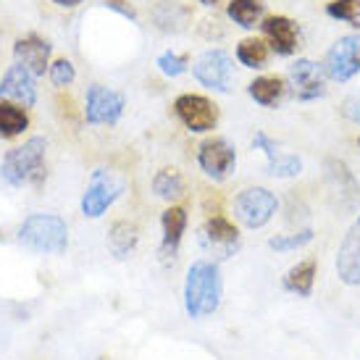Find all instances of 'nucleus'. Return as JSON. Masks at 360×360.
Wrapping results in <instances>:
<instances>
[{
  "label": "nucleus",
  "instance_id": "f257e3e1",
  "mask_svg": "<svg viewBox=\"0 0 360 360\" xmlns=\"http://www.w3.org/2000/svg\"><path fill=\"white\" fill-rule=\"evenodd\" d=\"M224 279L216 260H195L184 279V310L192 321H202L221 308Z\"/></svg>",
  "mask_w": 360,
  "mask_h": 360
},
{
  "label": "nucleus",
  "instance_id": "f03ea898",
  "mask_svg": "<svg viewBox=\"0 0 360 360\" xmlns=\"http://www.w3.org/2000/svg\"><path fill=\"white\" fill-rule=\"evenodd\" d=\"M45 150L48 140L45 137H30V140L6 153L0 163V179L8 187H24V184H40L45 176Z\"/></svg>",
  "mask_w": 360,
  "mask_h": 360
},
{
  "label": "nucleus",
  "instance_id": "7ed1b4c3",
  "mask_svg": "<svg viewBox=\"0 0 360 360\" xmlns=\"http://www.w3.org/2000/svg\"><path fill=\"white\" fill-rule=\"evenodd\" d=\"M19 242L34 252L60 255L69 248V226L56 213H32L19 226Z\"/></svg>",
  "mask_w": 360,
  "mask_h": 360
},
{
  "label": "nucleus",
  "instance_id": "20e7f679",
  "mask_svg": "<svg viewBox=\"0 0 360 360\" xmlns=\"http://www.w3.org/2000/svg\"><path fill=\"white\" fill-rule=\"evenodd\" d=\"M279 210V198L266 187H248L234 198V219L248 229H263Z\"/></svg>",
  "mask_w": 360,
  "mask_h": 360
},
{
  "label": "nucleus",
  "instance_id": "39448f33",
  "mask_svg": "<svg viewBox=\"0 0 360 360\" xmlns=\"http://www.w3.org/2000/svg\"><path fill=\"white\" fill-rule=\"evenodd\" d=\"M127 190V181L116 176L108 169H95L90 176V184L82 195V213L87 219H101L103 213L121 198V192Z\"/></svg>",
  "mask_w": 360,
  "mask_h": 360
},
{
  "label": "nucleus",
  "instance_id": "423d86ee",
  "mask_svg": "<svg viewBox=\"0 0 360 360\" xmlns=\"http://www.w3.org/2000/svg\"><path fill=\"white\" fill-rule=\"evenodd\" d=\"M192 74L202 87L216 92H229L234 84V58L221 48H210L192 63Z\"/></svg>",
  "mask_w": 360,
  "mask_h": 360
},
{
  "label": "nucleus",
  "instance_id": "0eeeda50",
  "mask_svg": "<svg viewBox=\"0 0 360 360\" xmlns=\"http://www.w3.org/2000/svg\"><path fill=\"white\" fill-rule=\"evenodd\" d=\"M323 171H326V190H329V198L334 200V205L345 213H355L360 205V184L355 179V174L350 171V166L345 160L329 158Z\"/></svg>",
  "mask_w": 360,
  "mask_h": 360
},
{
  "label": "nucleus",
  "instance_id": "6e6552de",
  "mask_svg": "<svg viewBox=\"0 0 360 360\" xmlns=\"http://www.w3.org/2000/svg\"><path fill=\"white\" fill-rule=\"evenodd\" d=\"M321 66L334 82H350L360 74V34H347L334 42Z\"/></svg>",
  "mask_w": 360,
  "mask_h": 360
},
{
  "label": "nucleus",
  "instance_id": "1a4fd4ad",
  "mask_svg": "<svg viewBox=\"0 0 360 360\" xmlns=\"http://www.w3.org/2000/svg\"><path fill=\"white\" fill-rule=\"evenodd\" d=\"M198 163L205 176L213 181H224L237 166V150L226 137H208L198 148Z\"/></svg>",
  "mask_w": 360,
  "mask_h": 360
},
{
  "label": "nucleus",
  "instance_id": "9d476101",
  "mask_svg": "<svg viewBox=\"0 0 360 360\" xmlns=\"http://www.w3.org/2000/svg\"><path fill=\"white\" fill-rule=\"evenodd\" d=\"M174 113L195 134H205V131L216 129V121H219V108L213 105V101H208L205 95H192V92L179 95L174 101Z\"/></svg>",
  "mask_w": 360,
  "mask_h": 360
},
{
  "label": "nucleus",
  "instance_id": "9b49d317",
  "mask_svg": "<svg viewBox=\"0 0 360 360\" xmlns=\"http://www.w3.org/2000/svg\"><path fill=\"white\" fill-rule=\"evenodd\" d=\"M124 108H127V101L124 95L110 87H103V84H92L87 90V103H84V119L87 124L98 127V124H108L113 127L116 121L124 116Z\"/></svg>",
  "mask_w": 360,
  "mask_h": 360
},
{
  "label": "nucleus",
  "instance_id": "f8f14e48",
  "mask_svg": "<svg viewBox=\"0 0 360 360\" xmlns=\"http://www.w3.org/2000/svg\"><path fill=\"white\" fill-rule=\"evenodd\" d=\"M252 148H255V150H263V155H266V174L274 176V179H292V176H300L302 174L300 155L284 153L279 148V142L271 140L266 131H255Z\"/></svg>",
  "mask_w": 360,
  "mask_h": 360
},
{
  "label": "nucleus",
  "instance_id": "ddd939ff",
  "mask_svg": "<svg viewBox=\"0 0 360 360\" xmlns=\"http://www.w3.org/2000/svg\"><path fill=\"white\" fill-rule=\"evenodd\" d=\"M200 240H202V248L208 252H213V255L221 260L231 258L242 245L240 229H237L226 216H213V219L205 221Z\"/></svg>",
  "mask_w": 360,
  "mask_h": 360
},
{
  "label": "nucleus",
  "instance_id": "4468645a",
  "mask_svg": "<svg viewBox=\"0 0 360 360\" xmlns=\"http://www.w3.org/2000/svg\"><path fill=\"white\" fill-rule=\"evenodd\" d=\"M290 87L297 101H316L326 95V71L321 63L310 58H297L290 66Z\"/></svg>",
  "mask_w": 360,
  "mask_h": 360
},
{
  "label": "nucleus",
  "instance_id": "2eb2a0df",
  "mask_svg": "<svg viewBox=\"0 0 360 360\" xmlns=\"http://www.w3.org/2000/svg\"><path fill=\"white\" fill-rule=\"evenodd\" d=\"M34 74L27 71L24 66L13 63L3 79H0V101H8L13 105H24V108H32L37 103V84H34Z\"/></svg>",
  "mask_w": 360,
  "mask_h": 360
},
{
  "label": "nucleus",
  "instance_id": "dca6fc26",
  "mask_svg": "<svg viewBox=\"0 0 360 360\" xmlns=\"http://www.w3.org/2000/svg\"><path fill=\"white\" fill-rule=\"evenodd\" d=\"M337 276L345 287H360V213L337 250Z\"/></svg>",
  "mask_w": 360,
  "mask_h": 360
},
{
  "label": "nucleus",
  "instance_id": "f3484780",
  "mask_svg": "<svg viewBox=\"0 0 360 360\" xmlns=\"http://www.w3.org/2000/svg\"><path fill=\"white\" fill-rule=\"evenodd\" d=\"M51 42L40 37V34H24L13 42V58L19 66H24L27 71H32L34 77H45V71H51Z\"/></svg>",
  "mask_w": 360,
  "mask_h": 360
},
{
  "label": "nucleus",
  "instance_id": "a211bd4d",
  "mask_svg": "<svg viewBox=\"0 0 360 360\" xmlns=\"http://www.w3.org/2000/svg\"><path fill=\"white\" fill-rule=\"evenodd\" d=\"M263 34L269 40L271 51L276 56H292L297 51V24L287 16H269V19L260 24Z\"/></svg>",
  "mask_w": 360,
  "mask_h": 360
},
{
  "label": "nucleus",
  "instance_id": "6ab92c4d",
  "mask_svg": "<svg viewBox=\"0 0 360 360\" xmlns=\"http://www.w3.org/2000/svg\"><path fill=\"white\" fill-rule=\"evenodd\" d=\"M184 229H187V210L179 208V205H171V208L163 210L160 216V255L169 260L176 255L181 245V237H184Z\"/></svg>",
  "mask_w": 360,
  "mask_h": 360
},
{
  "label": "nucleus",
  "instance_id": "aec40b11",
  "mask_svg": "<svg viewBox=\"0 0 360 360\" xmlns=\"http://www.w3.org/2000/svg\"><path fill=\"white\" fill-rule=\"evenodd\" d=\"M316 271H319V260L305 258L297 266H292L284 274V290L297 295V297H310L313 295V284H316Z\"/></svg>",
  "mask_w": 360,
  "mask_h": 360
},
{
  "label": "nucleus",
  "instance_id": "412c9836",
  "mask_svg": "<svg viewBox=\"0 0 360 360\" xmlns=\"http://www.w3.org/2000/svg\"><path fill=\"white\" fill-rule=\"evenodd\" d=\"M137 240H140V231L131 221H116L108 229V250L116 255L119 260L129 258V252L137 248Z\"/></svg>",
  "mask_w": 360,
  "mask_h": 360
},
{
  "label": "nucleus",
  "instance_id": "4be33fe9",
  "mask_svg": "<svg viewBox=\"0 0 360 360\" xmlns=\"http://www.w3.org/2000/svg\"><path fill=\"white\" fill-rule=\"evenodd\" d=\"M248 92H250V98L258 103V105L274 108V105H279L281 98H284L287 84H284L281 77H258L255 82L248 84Z\"/></svg>",
  "mask_w": 360,
  "mask_h": 360
},
{
  "label": "nucleus",
  "instance_id": "5701e85b",
  "mask_svg": "<svg viewBox=\"0 0 360 360\" xmlns=\"http://www.w3.org/2000/svg\"><path fill=\"white\" fill-rule=\"evenodd\" d=\"M27 127H30V116L19 105H13L8 101H0V137L3 140L19 137V134H24Z\"/></svg>",
  "mask_w": 360,
  "mask_h": 360
},
{
  "label": "nucleus",
  "instance_id": "b1692460",
  "mask_svg": "<svg viewBox=\"0 0 360 360\" xmlns=\"http://www.w3.org/2000/svg\"><path fill=\"white\" fill-rule=\"evenodd\" d=\"M153 192L158 195L160 200H176L184 195V176L176 169H160L153 176Z\"/></svg>",
  "mask_w": 360,
  "mask_h": 360
},
{
  "label": "nucleus",
  "instance_id": "393cba45",
  "mask_svg": "<svg viewBox=\"0 0 360 360\" xmlns=\"http://www.w3.org/2000/svg\"><path fill=\"white\" fill-rule=\"evenodd\" d=\"M263 11H266V6L260 0H231L226 13L234 24H240L242 30H252L263 16Z\"/></svg>",
  "mask_w": 360,
  "mask_h": 360
},
{
  "label": "nucleus",
  "instance_id": "a878e982",
  "mask_svg": "<svg viewBox=\"0 0 360 360\" xmlns=\"http://www.w3.org/2000/svg\"><path fill=\"white\" fill-rule=\"evenodd\" d=\"M237 60L248 69H263L269 63V45L258 37H248L237 45Z\"/></svg>",
  "mask_w": 360,
  "mask_h": 360
},
{
  "label": "nucleus",
  "instance_id": "bb28decb",
  "mask_svg": "<svg viewBox=\"0 0 360 360\" xmlns=\"http://www.w3.org/2000/svg\"><path fill=\"white\" fill-rule=\"evenodd\" d=\"M313 229H297V231H290V234H276V237H271L269 240V248L276 252H292V250H300L305 245L313 242Z\"/></svg>",
  "mask_w": 360,
  "mask_h": 360
},
{
  "label": "nucleus",
  "instance_id": "cd10ccee",
  "mask_svg": "<svg viewBox=\"0 0 360 360\" xmlns=\"http://www.w3.org/2000/svg\"><path fill=\"white\" fill-rule=\"evenodd\" d=\"M326 13L331 19L347 21V24H355L358 27L360 21V0H331L326 6Z\"/></svg>",
  "mask_w": 360,
  "mask_h": 360
},
{
  "label": "nucleus",
  "instance_id": "c85d7f7f",
  "mask_svg": "<svg viewBox=\"0 0 360 360\" xmlns=\"http://www.w3.org/2000/svg\"><path fill=\"white\" fill-rule=\"evenodd\" d=\"M155 66H158L160 74H166V77H179V74H184V71H187V66H190V58H187L184 53L166 51V53H160V56H158Z\"/></svg>",
  "mask_w": 360,
  "mask_h": 360
},
{
  "label": "nucleus",
  "instance_id": "c756f323",
  "mask_svg": "<svg viewBox=\"0 0 360 360\" xmlns=\"http://www.w3.org/2000/svg\"><path fill=\"white\" fill-rule=\"evenodd\" d=\"M48 74H51V82L56 87H69L71 82L77 79V69H74V63L69 58H58Z\"/></svg>",
  "mask_w": 360,
  "mask_h": 360
},
{
  "label": "nucleus",
  "instance_id": "7c9ffc66",
  "mask_svg": "<svg viewBox=\"0 0 360 360\" xmlns=\"http://www.w3.org/2000/svg\"><path fill=\"white\" fill-rule=\"evenodd\" d=\"M342 113H345V119H347V121H352L355 127H360V90L345 101V105H342Z\"/></svg>",
  "mask_w": 360,
  "mask_h": 360
},
{
  "label": "nucleus",
  "instance_id": "2f4dec72",
  "mask_svg": "<svg viewBox=\"0 0 360 360\" xmlns=\"http://www.w3.org/2000/svg\"><path fill=\"white\" fill-rule=\"evenodd\" d=\"M103 3H105V8L116 11V13H121L124 19H129L131 24H137V11L131 8L127 0H103Z\"/></svg>",
  "mask_w": 360,
  "mask_h": 360
},
{
  "label": "nucleus",
  "instance_id": "473e14b6",
  "mask_svg": "<svg viewBox=\"0 0 360 360\" xmlns=\"http://www.w3.org/2000/svg\"><path fill=\"white\" fill-rule=\"evenodd\" d=\"M56 6H60V8H74V6H79L82 0H53Z\"/></svg>",
  "mask_w": 360,
  "mask_h": 360
},
{
  "label": "nucleus",
  "instance_id": "72a5a7b5",
  "mask_svg": "<svg viewBox=\"0 0 360 360\" xmlns=\"http://www.w3.org/2000/svg\"><path fill=\"white\" fill-rule=\"evenodd\" d=\"M202 6H216V3H219V0H200Z\"/></svg>",
  "mask_w": 360,
  "mask_h": 360
}]
</instances>
